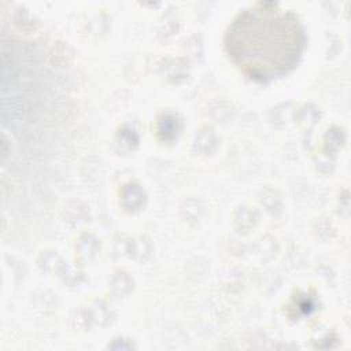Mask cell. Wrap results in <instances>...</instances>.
Masks as SVG:
<instances>
[{"label":"cell","mask_w":351,"mask_h":351,"mask_svg":"<svg viewBox=\"0 0 351 351\" xmlns=\"http://www.w3.org/2000/svg\"><path fill=\"white\" fill-rule=\"evenodd\" d=\"M225 48L245 75L269 81L298 64L304 33L293 12L276 3H256L233 19L225 36Z\"/></svg>","instance_id":"6da1fadb"}]
</instances>
